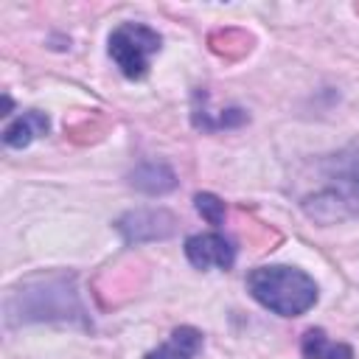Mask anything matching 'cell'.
<instances>
[{"label":"cell","instance_id":"cell-1","mask_svg":"<svg viewBox=\"0 0 359 359\" xmlns=\"http://www.w3.org/2000/svg\"><path fill=\"white\" fill-rule=\"evenodd\" d=\"M300 210L323 227L359 216V146L320 163V185L300 199Z\"/></svg>","mask_w":359,"mask_h":359},{"label":"cell","instance_id":"cell-2","mask_svg":"<svg viewBox=\"0 0 359 359\" xmlns=\"http://www.w3.org/2000/svg\"><path fill=\"white\" fill-rule=\"evenodd\" d=\"M81 323L87 325V311L81 306L76 280L70 275H50L31 280L8 294L6 323Z\"/></svg>","mask_w":359,"mask_h":359},{"label":"cell","instance_id":"cell-3","mask_svg":"<svg viewBox=\"0 0 359 359\" xmlns=\"http://www.w3.org/2000/svg\"><path fill=\"white\" fill-rule=\"evenodd\" d=\"M247 292L255 303L278 317H300L314 309L320 289L314 278L289 264H266L255 266L247 275Z\"/></svg>","mask_w":359,"mask_h":359},{"label":"cell","instance_id":"cell-4","mask_svg":"<svg viewBox=\"0 0 359 359\" xmlns=\"http://www.w3.org/2000/svg\"><path fill=\"white\" fill-rule=\"evenodd\" d=\"M160 45H163V36L151 25L121 22L118 28H112V34L107 39V53L126 79L140 81V79H146L151 56L160 50Z\"/></svg>","mask_w":359,"mask_h":359},{"label":"cell","instance_id":"cell-5","mask_svg":"<svg viewBox=\"0 0 359 359\" xmlns=\"http://www.w3.org/2000/svg\"><path fill=\"white\" fill-rule=\"evenodd\" d=\"M115 230L123 236L126 244L163 241L177 233V219L165 208H137V210H126L115 222Z\"/></svg>","mask_w":359,"mask_h":359},{"label":"cell","instance_id":"cell-6","mask_svg":"<svg viewBox=\"0 0 359 359\" xmlns=\"http://www.w3.org/2000/svg\"><path fill=\"white\" fill-rule=\"evenodd\" d=\"M185 258L196 269H230L236 264V244L222 233H196L185 238Z\"/></svg>","mask_w":359,"mask_h":359},{"label":"cell","instance_id":"cell-7","mask_svg":"<svg viewBox=\"0 0 359 359\" xmlns=\"http://www.w3.org/2000/svg\"><path fill=\"white\" fill-rule=\"evenodd\" d=\"M129 185L146 196H163L177 188V174L163 160H146L129 174Z\"/></svg>","mask_w":359,"mask_h":359},{"label":"cell","instance_id":"cell-8","mask_svg":"<svg viewBox=\"0 0 359 359\" xmlns=\"http://www.w3.org/2000/svg\"><path fill=\"white\" fill-rule=\"evenodd\" d=\"M205 345V337L194 325H180L168 334L163 345L146 353V359H194Z\"/></svg>","mask_w":359,"mask_h":359},{"label":"cell","instance_id":"cell-9","mask_svg":"<svg viewBox=\"0 0 359 359\" xmlns=\"http://www.w3.org/2000/svg\"><path fill=\"white\" fill-rule=\"evenodd\" d=\"M48 129H50L48 115L39 112V109H31V112L17 115V118L3 129V143H6L8 149H25L31 140L48 135Z\"/></svg>","mask_w":359,"mask_h":359},{"label":"cell","instance_id":"cell-10","mask_svg":"<svg viewBox=\"0 0 359 359\" xmlns=\"http://www.w3.org/2000/svg\"><path fill=\"white\" fill-rule=\"evenodd\" d=\"M303 359H353V348L345 342H331L323 328H309L300 339Z\"/></svg>","mask_w":359,"mask_h":359},{"label":"cell","instance_id":"cell-11","mask_svg":"<svg viewBox=\"0 0 359 359\" xmlns=\"http://www.w3.org/2000/svg\"><path fill=\"white\" fill-rule=\"evenodd\" d=\"M194 205H196L199 216H202L208 224L219 227V224L224 222V202H222L216 194H210V191H202V194H196V196H194Z\"/></svg>","mask_w":359,"mask_h":359}]
</instances>
